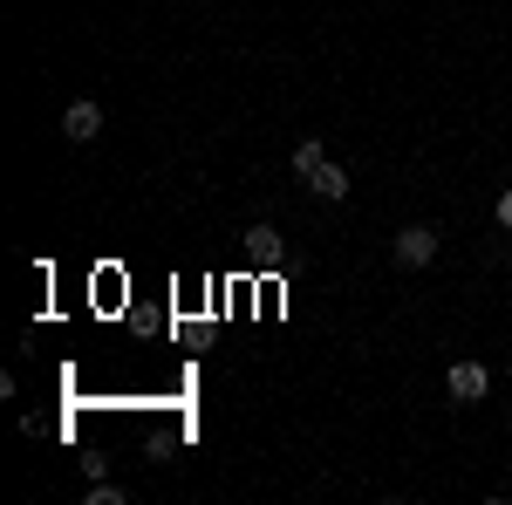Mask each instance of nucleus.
I'll use <instances>...</instances> for the list:
<instances>
[{"label":"nucleus","instance_id":"f257e3e1","mask_svg":"<svg viewBox=\"0 0 512 505\" xmlns=\"http://www.w3.org/2000/svg\"><path fill=\"white\" fill-rule=\"evenodd\" d=\"M390 253H396V267H431L437 260V233L431 226H403V233L390 239Z\"/></svg>","mask_w":512,"mask_h":505},{"label":"nucleus","instance_id":"f03ea898","mask_svg":"<svg viewBox=\"0 0 512 505\" xmlns=\"http://www.w3.org/2000/svg\"><path fill=\"white\" fill-rule=\"evenodd\" d=\"M444 389H451V403H485V389H492V369H485V362H451Z\"/></svg>","mask_w":512,"mask_h":505},{"label":"nucleus","instance_id":"7ed1b4c3","mask_svg":"<svg viewBox=\"0 0 512 505\" xmlns=\"http://www.w3.org/2000/svg\"><path fill=\"white\" fill-rule=\"evenodd\" d=\"M246 260H253L260 273H280V267H287V246H280L274 226H253V233H246Z\"/></svg>","mask_w":512,"mask_h":505},{"label":"nucleus","instance_id":"20e7f679","mask_svg":"<svg viewBox=\"0 0 512 505\" xmlns=\"http://www.w3.org/2000/svg\"><path fill=\"white\" fill-rule=\"evenodd\" d=\"M62 137H69V144H96V137H103V110H96V103H69Z\"/></svg>","mask_w":512,"mask_h":505},{"label":"nucleus","instance_id":"39448f33","mask_svg":"<svg viewBox=\"0 0 512 505\" xmlns=\"http://www.w3.org/2000/svg\"><path fill=\"white\" fill-rule=\"evenodd\" d=\"M308 185H315V198H328V205H342V198H349V171H342V164H321V171L308 178Z\"/></svg>","mask_w":512,"mask_h":505},{"label":"nucleus","instance_id":"423d86ee","mask_svg":"<svg viewBox=\"0 0 512 505\" xmlns=\"http://www.w3.org/2000/svg\"><path fill=\"white\" fill-rule=\"evenodd\" d=\"M321 164H328V151H321V137H308V144H294V178H315Z\"/></svg>","mask_w":512,"mask_h":505},{"label":"nucleus","instance_id":"0eeeda50","mask_svg":"<svg viewBox=\"0 0 512 505\" xmlns=\"http://www.w3.org/2000/svg\"><path fill=\"white\" fill-rule=\"evenodd\" d=\"M89 505H130V492L110 485V478H89Z\"/></svg>","mask_w":512,"mask_h":505},{"label":"nucleus","instance_id":"6e6552de","mask_svg":"<svg viewBox=\"0 0 512 505\" xmlns=\"http://www.w3.org/2000/svg\"><path fill=\"white\" fill-rule=\"evenodd\" d=\"M492 212H499V226H506V233H512V185H506V192H499V205H492Z\"/></svg>","mask_w":512,"mask_h":505},{"label":"nucleus","instance_id":"1a4fd4ad","mask_svg":"<svg viewBox=\"0 0 512 505\" xmlns=\"http://www.w3.org/2000/svg\"><path fill=\"white\" fill-rule=\"evenodd\" d=\"M506 376H512V362H506Z\"/></svg>","mask_w":512,"mask_h":505}]
</instances>
